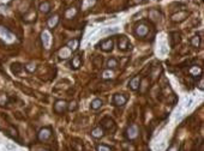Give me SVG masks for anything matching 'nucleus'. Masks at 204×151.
Listing matches in <instances>:
<instances>
[{"instance_id":"obj_1","label":"nucleus","mask_w":204,"mask_h":151,"mask_svg":"<svg viewBox=\"0 0 204 151\" xmlns=\"http://www.w3.org/2000/svg\"><path fill=\"white\" fill-rule=\"evenodd\" d=\"M52 133H53V131H52L51 127H43V128H41V130L38 131V133H37V139H38L40 142H47V140L51 139Z\"/></svg>"},{"instance_id":"obj_2","label":"nucleus","mask_w":204,"mask_h":151,"mask_svg":"<svg viewBox=\"0 0 204 151\" xmlns=\"http://www.w3.org/2000/svg\"><path fill=\"white\" fill-rule=\"evenodd\" d=\"M125 136H126V138H127L129 140H135V139H137L138 136H139V130H138V127H137L136 125L129 126L127 130H126V132H125Z\"/></svg>"},{"instance_id":"obj_3","label":"nucleus","mask_w":204,"mask_h":151,"mask_svg":"<svg viewBox=\"0 0 204 151\" xmlns=\"http://www.w3.org/2000/svg\"><path fill=\"white\" fill-rule=\"evenodd\" d=\"M101 127L104 132H114L115 131V122L110 118H104L101 121Z\"/></svg>"},{"instance_id":"obj_4","label":"nucleus","mask_w":204,"mask_h":151,"mask_svg":"<svg viewBox=\"0 0 204 151\" xmlns=\"http://www.w3.org/2000/svg\"><path fill=\"white\" fill-rule=\"evenodd\" d=\"M118 48H119V51H121V52H125V51H127V49L131 48V43H130V41H129V38H127L126 36L121 35V36L118 38Z\"/></svg>"},{"instance_id":"obj_5","label":"nucleus","mask_w":204,"mask_h":151,"mask_svg":"<svg viewBox=\"0 0 204 151\" xmlns=\"http://www.w3.org/2000/svg\"><path fill=\"white\" fill-rule=\"evenodd\" d=\"M67 107H68V104L66 101H64V100L57 101L55 104H54V112H55L57 114H63V113H65V112L67 110Z\"/></svg>"},{"instance_id":"obj_6","label":"nucleus","mask_w":204,"mask_h":151,"mask_svg":"<svg viewBox=\"0 0 204 151\" xmlns=\"http://www.w3.org/2000/svg\"><path fill=\"white\" fill-rule=\"evenodd\" d=\"M97 46L103 52H112L113 46H114V41H113V38H107V40H103L102 42H100Z\"/></svg>"},{"instance_id":"obj_7","label":"nucleus","mask_w":204,"mask_h":151,"mask_svg":"<svg viewBox=\"0 0 204 151\" xmlns=\"http://www.w3.org/2000/svg\"><path fill=\"white\" fill-rule=\"evenodd\" d=\"M135 32L138 37H145L149 34V27L145 23H140L139 25H137Z\"/></svg>"},{"instance_id":"obj_8","label":"nucleus","mask_w":204,"mask_h":151,"mask_svg":"<svg viewBox=\"0 0 204 151\" xmlns=\"http://www.w3.org/2000/svg\"><path fill=\"white\" fill-rule=\"evenodd\" d=\"M126 102H127V97H126L125 95L115 94V95L113 96V104H114V106L121 107V106H124Z\"/></svg>"},{"instance_id":"obj_9","label":"nucleus","mask_w":204,"mask_h":151,"mask_svg":"<svg viewBox=\"0 0 204 151\" xmlns=\"http://www.w3.org/2000/svg\"><path fill=\"white\" fill-rule=\"evenodd\" d=\"M139 84H140V77H139V76H135L133 78L130 79V82H129V88H130L131 90L137 91L139 89V87H140Z\"/></svg>"},{"instance_id":"obj_10","label":"nucleus","mask_w":204,"mask_h":151,"mask_svg":"<svg viewBox=\"0 0 204 151\" xmlns=\"http://www.w3.org/2000/svg\"><path fill=\"white\" fill-rule=\"evenodd\" d=\"M82 55H79V54H77V55H74L73 58H72V60L70 62V65H71V67L73 68V70H77V68H79L81 66H82Z\"/></svg>"},{"instance_id":"obj_11","label":"nucleus","mask_w":204,"mask_h":151,"mask_svg":"<svg viewBox=\"0 0 204 151\" xmlns=\"http://www.w3.org/2000/svg\"><path fill=\"white\" fill-rule=\"evenodd\" d=\"M66 47H67L72 53L76 52V51L78 49V47H79V40H78V38H72V40H70L67 42V44H66Z\"/></svg>"},{"instance_id":"obj_12","label":"nucleus","mask_w":204,"mask_h":151,"mask_svg":"<svg viewBox=\"0 0 204 151\" xmlns=\"http://www.w3.org/2000/svg\"><path fill=\"white\" fill-rule=\"evenodd\" d=\"M41 37H42L43 47L44 48H49V44H51V35H49V32L48 31H43L42 35H41Z\"/></svg>"},{"instance_id":"obj_13","label":"nucleus","mask_w":204,"mask_h":151,"mask_svg":"<svg viewBox=\"0 0 204 151\" xmlns=\"http://www.w3.org/2000/svg\"><path fill=\"white\" fill-rule=\"evenodd\" d=\"M91 136L94 138H96V139H100V138H102L104 136V131H103V128H102L101 126H97V127H95L91 131Z\"/></svg>"},{"instance_id":"obj_14","label":"nucleus","mask_w":204,"mask_h":151,"mask_svg":"<svg viewBox=\"0 0 204 151\" xmlns=\"http://www.w3.org/2000/svg\"><path fill=\"white\" fill-rule=\"evenodd\" d=\"M58 23H59V16H58V15H54V16L49 17V18H48V21H47L48 27H49V28H52V29H54V28L58 25Z\"/></svg>"},{"instance_id":"obj_15","label":"nucleus","mask_w":204,"mask_h":151,"mask_svg":"<svg viewBox=\"0 0 204 151\" xmlns=\"http://www.w3.org/2000/svg\"><path fill=\"white\" fill-rule=\"evenodd\" d=\"M102 104H103L102 100H100V98H95V100H93V101H91V103H90V108H91L93 110H97V109H100V108H101Z\"/></svg>"},{"instance_id":"obj_16","label":"nucleus","mask_w":204,"mask_h":151,"mask_svg":"<svg viewBox=\"0 0 204 151\" xmlns=\"http://www.w3.org/2000/svg\"><path fill=\"white\" fill-rule=\"evenodd\" d=\"M0 35L4 36V38H7V40H10V41L13 38V35L7 30V29H5V28H2V27H0Z\"/></svg>"},{"instance_id":"obj_17","label":"nucleus","mask_w":204,"mask_h":151,"mask_svg":"<svg viewBox=\"0 0 204 151\" xmlns=\"http://www.w3.org/2000/svg\"><path fill=\"white\" fill-rule=\"evenodd\" d=\"M40 11L43 12V13H48V12L51 11V4L47 2V1L42 2V4L40 5Z\"/></svg>"},{"instance_id":"obj_18","label":"nucleus","mask_w":204,"mask_h":151,"mask_svg":"<svg viewBox=\"0 0 204 151\" xmlns=\"http://www.w3.org/2000/svg\"><path fill=\"white\" fill-rule=\"evenodd\" d=\"M23 70V66H21V64H12V66H11V71L15 73V74H19L21 73V71Z\"/></svg>"},{"instance_id":"obj_19","label":"nucleus","mask_w":204,"mask_h":151,"mask_svg":"<svg viewBox=\"0 0 204 151\" xmlns=\"http://www.w3.org/2000/svg\"><path fill=\"white\" fill-rule=\"evenodd\" d=\"M118 66V60L117 59H114V58H110V59H108L107 61V68H115Z\"/></svg>"},{"instance_id":"obj_20","label":"nucleus","mask_w":204,"mask_h":151,"mask_svg":"<svg viewBox=\"0 0 204 151\" xmlns=\"http://www.w3.org/2000/svg\"><path fill=\"white\" fill-rule=\"evenodd\" d=\"M199 43H201V37H198V36H193V37H192V40H191V44H192L193 47H198V46H199Z\"/></svg>"},{"instance_id":"obj_21","label":"nucleus","mask_w":204,"mask_h":151,"mask_svg":"<svg viewBox=\"0 0 204 151\" xmlns=\"http://www.w3.org/2000/svg\"><path fill=\"white\" fill-rule=\"evenodd\" d=\"M70 53H71V51H70L67 47H66L65 49H61V52H60V57H61L63 59H66V58H68Z\"/></svg>"},{"instance_id":"obj_22","label":"nucleus","mask_w":204,"mask_h":151,"mask_svg":"<svg viewBox=\"0 0 204 151\" xmlns=\"http://www.w3.org/2000/svg\"><path fill=\"white\" fill-rule=\"evenodd\" d=\"M96 150L97 151H112V149L108 146V145H104V144H99L96 146Z\"/></svg>"},{"instance_id":"obj_23","label":"nucleus","mask_w":204,"mask_h":151,"mask_svg":"<svg viewBox=\"0 0 204 151\" xmlns=\"http://www.w3.org/2000/svg\"><path fill=\"white\" fill-rule=\"evenodd\" d=\"M24 67H25V70H27L28 72H30V73H33V72L36 71V66L33 65V64H28V65H25Z\"/></svg>"},{"instance_id":"obj_24","label":"nucleus","mask_w":204,"mask_h":151,"mask_svg":"<svg viewBox=\"0 0 204 151\" xmlns=\"http://www.w3.org/2000/svg\"><path fill=\"white\" fill-rule=\"evenodd\" d=\"M190 73H191V76H193V77H196V74H197V73H199V74H202V70L195 66V67H193V68L191 70V72H190Z\"/></svg>"},{"instance_id":"obj_25","label":"nucleus","mask_w":204,"mask_h":151,"mask_svg":"<svg viewBox=\"0 0 204 151\" xmlns=\"http://www.w3.org/2000/svg\"><path fill=\"white\" fill-rule=\"evenodd\" d=\"M72 146H73L74 151H84L83 145H77V143H72Z\"/></svg>"},{"instance_id":"obj_26","label":"nucleus","mask_w":204,"mask_h":151,"mask_svg":"<svg viewBox=\"0 0 204 151\" xmlns=\"http://www.w3.org/2000/svg\"><path fill=\"white\" fill-rule=\"evenodd\" d=\"M118 31V28H113V29H106L104 31H102V34H112V32H117Z\"/></svg>"},{"instance_id":"obj_27","label":"nucleus","mask_w":204,"mask_h":151,"mask_svg":"<svg viewBox=\"0 0 204 151\" xmlns=\"http://www.w3.org/2000/svg\"><path fill=\"white\" fill-rule=\"evenodd\" d=\"M198 87H199L201 90H203V77H201V82H199V85H198Z\"/></svg>"},{"instance_id":"obj_28","label":"nucleus","mask_w":204,"mask_h":151,"mask_svg":"<svg viewBox=\"0 0 204 151\" xmlns=\"http://www.w3.org/2000/svg\"><path fill=\"white\" fill-rule=\"evenodd\" d=\"M169 151H176V148H175V145H173L172 148L169 149Z\"/></svg>"}]
</instances>
